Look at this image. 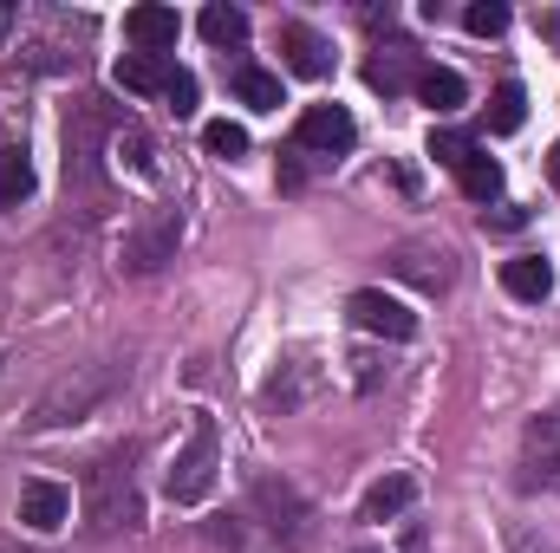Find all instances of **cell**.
Wrapping results in <instances>:
<instances>
[{"mask_svg":"<svg viewBox=\"0 0 560 553\" xmlns=\"http://www.w3.org/2000/svg\"><path fill=\"white\" fill-rule=\"evenodd\" d=\"M522 118H528V92H522L515 79H502V85H495V98H489V131H495V138H509V131H522Z\"/></svg>","mask_w":560,"mask_h":553,"instance_id":"obj_19","label":"cell"},{"mask_svg":"<svg viewBox=\"0 0 560 553\" xmlns=\"http://www.w3.org/2000/svg\"><path fill=\"white\" fill-rule=\"evenodd\" d=\"M482 228H495V235H515V228H528V209H522V202H495V215L482 209Z\"/></svg>","mask_w":560,"mask_h":553,"instance_id":"obj_25","label":"cell"},{"mask_svg":"<svg viewBox=\"0 0 560 553\" xmlns=\"http://www.w3.org/2000/svg\"><path fill=\"white\" fill-rule=\"evenodd\" d=\"M7 20H13V13H7V7H0V33H7Z\"/></svg>","mask_w":560,"mask_h":553,"instance_id":"obj_29","label":"cell"},{"mask_svg":"<svg viewBox=\"0 0 560 553\" xmlns=\"http://www.w3.org/2000/svg\"><path fill=\"white\" fill-rule=\"evenodd\" d=\"M196 26H202V39H209V46H242V39H248V13H242V7H222V0H215V7H202V20H196Z\"/></svg>","mask_w":560,"mask_h":553,"instance_id":"obj_18","label":"cell"},{"mask_svg":"<svg viewBox=\"0 0 560 553\" xmlns=\"http://www.w3.org/2000/svg\"><path fill=\"white\" fill-rule=\"evenodd\" d=\"M235 98L248 111H280V79L261 72V66H235Z\"/></svg>","mask_w":560,"mask_h":553,"instance_id":"obj_17","label":"cell"},{"mask_svg":"<svg viewBox=\"0 0 560 553\" xmlns=\"http://www.w3.org/2000/svg\"><path fill=\"white\" fill-rule=\"evenodd\" d=\"M469 150H476V138H463V131H430V156H436L443 169H463Z\"/></svg>","mask_w":560,"mask_h":553,"instance_id":"obj_23","label":"cell"},{"mask_svg":"<svg viewBox=\"0 0 560 553\" xmlns=\"http://www.w3.org/2000/svg\"><path fill=\"white\" fill-rule=\"evenodd\" d=\"M105 391H112V372H92V378H85L79 391H72V385H59V391H52V398L39 404V416H33V423H46V416L59 411V404H72V416H79V411H85V404H98Z\"/></svg>","mask_w":560,"mask_h":553,"instance_id":"obj_20","label":"cell"},{"mask_svg":"<svg viewBox=\"0 0 560 553\" xmlns=\"http://www.w3.org/2000/svg\"><path fill=\"white\" fill-rule=\"evenodd\" d=\"M502 286L515 293V299H548L555 293V261L548 255H515V261H502Z\"/></svg>","mask_w":560,"mask_h":553,"instance_id":"obj_11","label":"cell"},{"mask_svg":"<svg viewBox=\"0 0 560 553\" xmlns=\"http://www.w3.org/2000/svg\"><path fill=\"white\" fill-rule=\"evenodd\" d=\"M418 98L436 111V118H450V111L469 98V85H463V72H450V66H423L418 72Z\"/></svg>","mask_w":560,"mask_h":553,"instance_id":"obj_13","label":"cell"},{"mask_svg":"<svg viewBox=\"0 0 560 553\" xmlns=\"http://www.w3.org/2000/svg\"><path fill=\"white\" fill-rule=\"evenodd\" d=\"M163 98H170V111H176V118H189V111H196V79L176 66V79H170V92H163Z\"/></svg>","mask_w":560,"mask_h":553,"instance_id":"obj_26","label":"cell"},{"mask_svg":"<svg viewBox=\"0 0 560 553\" xmlns=\"http://www.w3.org/2000/svg\"><path fill=\"white\" fill-rule=\"evenodd\" d=\"M33 196V163L20 143H0V209H20Z\"/></svg>","mask_w":560,"mask_h":553,"instance_id":"obj_15","label":"cell"},{"mask_svg":"<svg viewBox=\"0 0 560 553\" xmlns=\"http://www.w3.org/2000/svg\"><path fill=\"white\" fill-rule=\"evenodd\" d=\"M456 183H463V196H469V202H495V196H502V163L476 143V150H469V163L456 169Z\"/></svg>","mask_w":560,"mask_h":553,"instance_id":"obj_14","label":"cell"},{"mask_svg":"<svg viewBox=\"0 0 560 553\" xmlns=\"http://www.w3.org/2000/svg\"><path fill=\"white\" fill-rule=\"evenodd\" d=\"M215 469H222V436H215V416H196V423H189V443L170 456V475H163L170 502H183V508L209 502Z\"/></svg>","mask_w":560,"mask_h":553,"instance_id":"obj_1","label":"cell"},{"mask_svg":"<svg viewBox=\"0 0 560 553\" xmlns=\"http://www.w3.org/2000/svg\"><path fill=\"white\" fill-rule=\"evenodd\" d=\"M202 150L222 156V163H235V156H248V131L229 125V118H215V125H202Z\"/></svg>","mask_w":560,"mask_h":553,"instance_id":"obj_21","label":"cell"},{"mask_svg":"<svg viewBox=\"0 0 560 553\" xmlns=\"http://www.w3.org/2000/svg\"><path fill=\"white\" fill-rule=\"evenodd\" d=\"M280 52H287V66H293L300 79H326V72H332V46H326L313 26H300V20L280 26Z\"/></svg>","mask_w":560,"mask_h":553,"instance_id":"obj_9","label":"cell"},{"mask_svg":"<svg viewBox=\"0 0 560 553\" xmlns=\"http://www.w3.org/2000/svg\"><path fill=\"white\" fill-rule=\"evenodd\" d=\"M411 495H418L411 475H385V482H372V495H365V521H392V515H405Z\"/></svg>","mask_w":560,"mask_h":553,"instance_id":"obj_16","label":"cell"},{"mask_svg":"<svg viewBox=\"0 0 560 553\" xmlns=\"http://www.w3.org/2000/svg\"><path fill=\"white\" fill-rule=\"evenodd\" d=\"M66 515H72V489H59V482H26V489H20V521H26L33 534L66 528Z\"/></svg>","mask_w":560,"mask_h":553,"instance_id":"obj_8","label":"cell"},{"mask_svg":"<svg viewBox=\"0 0 560 553\" xmlns=\"http://www.w3.org/2000/svg\"><path fill=\"white\" fill-rule=\"evenodd\" d=\"M346 313H352V326H359V332H372V339H392V345L418 332V313H411L405 299H392L385 286H359V293L346 299Z\"/></svg>","mask_w":560,"mask_h":553,"instance_id":"obj_4","label":"cell"},{"mask_svg":"<svg viewBox=\"0 0 560 553\" xmlns=\"http://www.w3.org/2000/svg\"><path fill=\"white\" fill-rule=\"evenodd\" d=\"M365 79H372L378 92H398V85H405V66H398V59H378V66H372Z\"/></svg>","mask_w":560,"mask_h":553,"instance_id":"obj_27","label":"cell"},{"mask_svg":"<svg viewBox=\"0 0 560 553\" xmlns=\"http://www.w3.org/2000/svg\"><path fill=\"white\" fill-rule=\"evenodd\" d=\"M522 482L528 489H560V404H548L522 436Z\"/></svg>","mask_w":560,"mask_h":553,"instance_id":"obj_5","label":"cell"},{"mask_svg":"<svg viewBox=\"0 0 560 553\" xmlns=\"http://www.w3.org/2000/svg\"><path fill=\"white\" fill-rule=\"evenodd\" d=\"M392 268H398L405 280H418V286H430V293H436V286H450V248H430V242H405Z\"/></svg>","mask_w":560,"mask_h":553,"instance_id":"obj_12","label":"cell"},{"mask_svg":"<svg viewBox=\"0 0 560 553\" xmlns=\"http://www.w3.org/2000/svg\"><path fill=\"white\" fill-rule=\"evenodd\" d=\"M170 79H176V59H156V52H125L118 59V85L131 98H163Z\"/></svg>","mask_w":560,"mask_h":553,"instance_id":"obj_10","label":"cell"},{"mask_svg":"<svg viewBox=\"0 0 560 553\" xmlns=\"http://www.w3.org/2000/svg\"><path fill=\"white\" fill-rule=\"evenodd\" d=\"M85 515L98 534H118V528H138V489H131V449H112L92 482H85Z\"/></svg>","mask_w":560,"mask_h":553,"instance_id":"obj_2","label":"cell"},{"mask_svg":"<svg viewBox=\"0 0 560 553\" xmlns=\"http://www.w3.org/2000/svg\"><path fill=\"white\" fill-rule=\"evenodd\" d=\"M463 26H469L476 39H495V33L509 26V7H502V0H476V7L463 13Z\"/></svg>","mask_w":560,"mask_h":553,"instance_id":"obj_22","label":"cell"},{"mask_svg":"<svg viewBox=\"0 0 560 553\" xmlns=\"http://www.w3.org/2000/svg\"><path fill=\"white\" fill-rule=\"evenodd\" d=\"M118 163H131L138 176H150V169H156V163H150V138H143L138 125H131V131L118 138Z\"/></svg>","mask_w":560,"mask_h":553,"instance_id":"obj_24","label":"cell"},{"mask_svg":"<svg viewBox=\"0 0 560 553\" xmlns=\"http://www.w3.org/2000/svg\"><path fill=\"white\" fill-rule=\"evenodd\" d=\"M176 235H183V222L163 209V215H150L138 235H125V261L118 268H131V274H150V268H163L170 255H176Z\"/></svg>","mask_w":560,"mask_h":553,"instance_id":"obj_6","label":"cell"},{"mask_svg":"<svg viewBox=\"0 0 560 553\" xmlns=\"http://www.w3.org/2000/svg\"><path fill=\"white\" fill-rule=\"evenodd\" d=\"M548 183H555V189H560V143H555V150H548Z\"/></svg>","mask_w":560,"mask_h":553,"instance_id":"obj_28","label":"cell"},{"mask_svg":"<svg viewBox=\"0 0 560 553\" xmlns=\"http://www.w3.org/2000/svg\"><path fill=\"white\" fill-rule=\"evenodd\" d=\"M176 33H183L176 7H156V0H143V7H131V13H125V39H131L138 52L170 59V52H176Z\"/></svg>","mask_w":560,"mask_h":553,"instance_id":"obj_7","label":"cell"},{"mask_svg":"<svg viewBox=\"0 0 560 553\" xmlns=\"http://www.w3.org/2000/svg\"><path fill=\"white\" fill-rule=\"evenodd\" d=\"M352 143H359V125H352V111H339V105H313V111H300V125H293V156L339 163V156H352Z\"/></svg>","mask_w":560,"mask_h":553,"instance_id":"obj_3","label":"cell"}]
</instances>
